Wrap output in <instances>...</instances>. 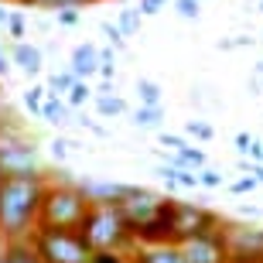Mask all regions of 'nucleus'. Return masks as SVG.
<instances>
[{"instance_id": "39", "label": "nucleus", "mask_w": 263, "mask_h": 263, "mask_svg": "<svg viewBox=\"0 0 263 263\" xmlns=\"http://www.w3.org/2000/svg\"><path fill=\"white\" fill-rule=\"evenodd\" d=\"M10 65H14V62H10V55H4V48H0V79L10 72Z\"/></svg>"}, {"instance_id": "23", "label": "nucleus", "mask_w": 263, "mask_h": 263, "mask_svg": "<svg viewBox=\"0 0 263 263\" xmlns=\"http://www.w3.org/2000/svg\"><path fill=\"white\" fill-rule=\"evenodd\" d=\"M45 96H48V86H31L24 89V106H28V113H34V117H41V103H45Z\"/></svg>"}, {"instance_id": "21", "label": "nucleus", "mask_w": 263, "mask_h": 263, "mask_svg": "<svg viewBox=\"0 0 263 263\" xmlns=\"http://www.w3.org/2000/svg\"><path fill=\"white\" fill-rule=\"evenodd\" d=\"M117 24L123 28L127 38H134L137 31H140V24H144V14H140V7H123V10H120V17H117Z\"/></svg>"}, {"instance_id": "11", "label": "nucleus", "mask_w": 263, "mask_h": 263, "mask_svg": "<svg viewBox=\"0 0 263 263\" xmlns=\"http://www.w3.org/2000/svg\"><path fill=\"white\" fill-rule=\"evenodd\" d=\"M175 205H178V198L167 195L161 215H157L147 229H140V233H137V243H167V239H171V233H175Z\"/></svg>"}, {"instance_id": "3", "label": "nucleus", "mask_w": 263, "mask_h": 263, "mask_svg": "<svg viewBox=\"0 0 263 263\" xmlns=\"http://www.w3.org/2000/svg\"><path fill=\"white\" fill-rule=\"evenodd\" d=\"M82 236L89 239L92 250H127L137 246L134 229H130L127 215L117 202H92L86 222H82Z\"/></svg>"}, {"instance_id": "48", "label": "nucleus", "mask_w": 263, "mask_h": 263, "mask_svg": "<svg viewBox=\"0 0 263 263\" xmlns=\"http://www.w3.org/2000/svg\"><path fill=\"white\" fill-rule=\"evenodd\" d=\"M260 41H263V38H260Z\"/></svg>"}, {"instance_id": "25", "label": "nucleus", "mask_w": 263, "mask_h": 263, "mask_svg": "<svg viewBox=\"0 0 263 263\" xmlns=\"http://www.w3.org/2000/svg\"><path fill=\"white\" fill-rule=\"evenodd\" d=\"M99 31H103V38H106L117 51L127 48V34H123V28H120V24H109V21H103V24H99Z\"/></svg>"}, {"instance_id": "37", "label": "nucleus", "mask_w": 263, "mask_h": 263, "mask_svg": "<svg viewBox=\"0 0 263 263\" xmlns=\"http://www.w3.org/2000/svg\"><path fill=\"white\" fill-rule=\"evenodd\" d=\"M246 154H250V161H260L263 164V140H250V151Z\"/></svg>"}, {"instance_id": "8", "label": "nucleus", "mask_w": 263, "mask_h": 263, "mask_svg": "<svg viewBox=\"0 0 263 263\" xmlns=\"http://www.w3.org/2000/svg\"><path fill=\"white\" fill-rule=\"evenodd\" d=\"M219 226H222V215H215L212 209L178 202L175 205V233H171V243H185L188 236L212 233V229H219Z\"/></svg>"}, {"instance_id": "26", "label": "nucleus", "mask_w": 263, "mask_h": 263, "mask_svg": "<svg viewBox=\"0 0 263 263\" xmlns=\"http://www.w3.org/2000/svg\"><path fill=\"white\" fill-rule=\"evenodd\" d=\"M185 137H195V140H215V127L205 123V120H188L185 123Z\"/></svg>"}, {"instance_id": "33", "label": "nucleus", "mask_w": 263, "mask_h": 263, "mask_svg": "<svg viewBox=\"0 0 263 263\" xmlns=\"http://www.w3.org/2000/svg\"><path fill=\"white\" fill-rule=\"evenodd\" d=\"M256 185H260V181H256V175H250V171H246V178L233 181V185H229V192H233V195H246V192H253Z\"/></svg>"}, {"instance_id": "16", "label": "nucleus", "mask_w": 263, "mask_h": 263, "mask_svg": "<svg viewBox=\"0 0 263 263\" xmlns=\"http://www.w3.org/2000/svg\"><path fill=\"white\" fill-rule=\"evenodd\" d=\"M0 263H45L38 256V250L24 239H4L0 246Z\"/></svg>"}, {"instance_id": "7", "label": "nucleus", "mask_w": 263, "mask_h": 263, "mask_svg": "<svg viewBox=\"0 0 263 263\" xmlns=\"http://www.w3.org/2000/svg\"><path fill=\"white\" fill-rule=\"evenodd\" d=\"M167 195H157V192H151V188H137L130 185V192L123 198H120V209H123V215H127L130 229H134V239L140 229H147V226L154 222L157 215H161V209H164Z\"/></svg>"}, {"instance_id": "18", "label": "nucleus", "mask_w": 263, "mask_h": 263, "mask_svg": "<svg viewBox=\"0 0 263 263\" xmlns=\"http://www.w3.org/2000/svg\"><path fill=\"white\" fill-rule=\"evenodd\" d=\"M96 109H99V117H123L127 113V99L103 89V92H96Z\"/></svg>"}, {"instance_id": "35", "label": "nucleus", "mask_w": 263, "mask_h": 263, "mask_svg": "<svg viewBox=\"0 0 263 263\" xmlns=\"http://www.w3.org/2000/svg\"><path fill=\"white\" fill-rule=\"evenodd\" d=\"M161 144L171 147V151H181V147H185L188 140H185V137H178V134H164V130H161Z\"/></svg>"}, {"instance_id": "30", "label": "nucleus", "mask_w": 263, "mask_h": 263, "mask_svg": "<svg viewBox=\"0 0 263 263\" xmlns=\"http://www.w3.org/2000/svg\"><path fill=\"white\" fill-rule=\"evenodd\" d=\"M130 256L123 250H92V260L89 263H127Z\"/></svg>"}, {"instance_id": "38", "label": "nucleus", "mask_w": 263, "mask_h": 263, "mask_svg": "<svg viewBox=\"0 0 263 263\" xmlns=\"http://www.w3.org/2000/svg\"><path fill=\"white\" fill-rule=\"evenodd\" d=\"M250 140H253L250 134H236V151H239V154H246V151H250Z\"/></svg>"}, {"instance_id": "17", "label": "nucleus", "mask_w": 263, "mask_h": 263, "mask_svg": "<svg viewBox=\"0 0 263 263\" xmlns=\"http://www.w3.org/2000/svg\"><path fill=\"white\" fill-rule=\"evenodd\" d=\"M134 127H140V130H161L164 127V109L161 106H140L134 109Z\"/></svg>"}, {"instance_id": "34", "label": "nucleus", "mask_w": 263, "mask_h": 263, "mask_svg": "<svg viewBox=\"0 0 263 263\" xmlns=\"http://www.w3.org/2000/svg\"><path fill=\"white\" fill-rule=\"evenodd\" d=\"M167 4H171V0H140L137 7H140V14H144V17H157Z\"/></svg>"}, {"instance_id": "4", "label": "nucleus", "mask_w": 263, "mask_h": 263, "mask_svg": "<svg viewBox=\"0 0 263 263\" xmlns=\"http://www.w3.org/2000/svg\"><path fill=\"white\" fill-rule=\"evenodd\" d=\"M31 246L38 250L45 263H89L92 260V246L82 236V229H48V226H34Z\"/></svg>"}, {"instance_id": "27", "label": "nucleus", "mask_w": 263, "mask_h": 263, "mask_svg": "<svg viewBox=\"0 0 263 263\" xmlns=\"http://www.w3.org/2000/svg\"><path fill=\"white\" fill-rule=\"evenodd\" d=\"M7 34L14 41H21L24 34H28V21H24V14L21 10H10V17H7Z\"/></svg>"}, {"instance_id": "12", "label": "nucleus", "mask_w": 263, "mask_h": 263, "mask_svg": "<svg viewBox=\"0 0 263 263\" xmlns=\"http://www.w3.org/2000/svg\"><path fill=\"white\" fill-rule=\"evenodd\" d=\"M10 62H14L28 79L41 76V68H45V55H41V48H38V45H28L24 38L10 45Z\"/></svg>"}, {"instance_id": "40", "label": "nucleus", "mask_w": 263, "mask_h": 263, "mask_svg": "<svg viewBox=\"0 0 263 263\" xmlns=\"http://www.w3.org/2000/svg\"><path fill=\"white\" fill-rule=\"evenodd\" d=\"M250 175H256V181L263 185V164L260 161H250Z\"/></svg>"}, {"instance_id": "9", "label": "nucleus", "mask_w": 263, "mask_h": 263, "mask_svg": "<svg viewBox=\"0 0 263 263\" xmlns=\"http://www.w3.org/2000/svg\"><path fill=\"white\" fill-rule=\"evenodd\" d=\"M222 229V226H219ZM212 229V233H198V236H188L181 250L192 263H229L226 256V243H222V233Z\"/></svg>"}, {"instance_id": "36", "label": "nucleus", "mask_w": 263, "mask_h": 263, "mask_svg": "<svg viewBox=\"0 0 263 263\" xmlns=\"http://www.w3.org/2000/svg\"><path fill=\"white\" fill-rule=\"evenodd\" d=\"M72 147H76L72 140H55V144H51V154H55V161H65Z\"/></svg>"}, {"instance_id": "24", "label": "nucleus", "mask_w": 263, "mask_h": 263, "mask_svg": "<svg viewBox=\"0 0 263 263\" xmlns=\"http://www.w3.org/2000/svg\"><path fill=\"white\" fill-rule=\"evenodd\" d=\"M99 76L106 79V82L117 76V48L113 45L109 48H99Z\"/></svg>"}, {"instance_id": "43", "label": "nucleus", "mask_w": 263, "mask_h": 263, "mask_svg": "<svg viewBox=\"0 0 263 263\" xmlns=\"http://www.w3.org/2000/svg\"><path fill=\"white\" fill-rule=\"evenodd\" d=\"M256 76H260V79H263V62H256Z\"/></svg>"}, {"instance_id": "32", "label": "nucleus", "mask_w": 263, "mask_h": 263, "mask_svg": "<svg viewBox=\"0 0 263 263\" xmlns=\"http://www.w3.org/2000/svg\"><path fill=\"white\" fill-rule=\"evenodd\" d=\"M198 181H202V188H219L222 185V175H219V171H215V167H198Z\"/></svg>"}, {"instance_id": "45", "label": "nucleus", "mask_w": 263, "mask_h": 263, "mask_svg": "<svg viewBox=\"0 0 263 263\" xmlns=\"http://www.w3.org/2000/svg\"><path fill=\"white\" fill-rule=\"evenodd\" d=\"M127 263H134V256H130V260H127Z\"/></svg>"}, {"instance_id": "46", "label": "nucleus", "mask_w": 263, "mask_h": 263, "mask_svg": "<svg viewBox=\"0 0 263 263\" xmlns=\"http://www.w3.org/2000/svg\"><path fill=\"white\" fill-rule=\"evenodd\" d=\"M260 86H263V79H260Z\"/></svg>"}, {"instance_id": "41", "label": "nucleus", "mask_w": 263, "mask_h": 263, "mask_svg": "<svg viewBox=\"0 0 263 263\" xmlns=\"http://www.w3.org/2000/svg\"><path fill=\"white\" fill-rule=\"evenodd\" d=\"M7 17H10V10H4V4H0V28H7Z\"/></svg>"}, {"instance_id": "2", "label": "nucleus", "mask_w": 263, "mask_h": 263, "mask_svg": "<svg viewBox=\"0 0 263 263\" xmlns=\"http://www.w3.org/2000/svg\"><path fill=\"white\" fill-rule=\"evenodd\" d=\"M92 202L86 198V192L72 181H59V185L45 188L41 198V212H38V226L48 229H82Z\"/></svg>"}, {"instance_id": "5", "label": "nucleus", "mask_w": 263, "mask_h": 263, "mask_svg": "<svg viewBox=\"0 0 263 263\" xmlns=\"http://www.w3.org/2000/svg\"><path fill=\"white\" fill-rule=\"evenodd\" d=\"M0 175H45L34 140L17 130H0Z\"/></svg>"}, {"instance_id": "44", "label": "nucleus", "mask_w": 263, "mask_h": 263, "mask_svg": "<svg viewBox=\"0 0 263 263\" xmlns=\"http://www.w3.org/2000/svg\"><path fill=\"white\" fill-rule=\"evenodd\" d=\"M260 14H263V0H260Z\"/></svg>"}, {"instance_id": "29", "label": "nucleus", "mask_w": 263, "mask_h": 263, "mask_svg": "<svg viewBox=\"0 0 263 263\" xmlns=\"http://www.w3.org/2000/svg\"><path fill=\"white\" fill-rule=\"evenodd\" d=\"M86 4H99V0H34V7H45V10H62V7H86Z\"/></svg>"}, {"instance_id": "6", "label": "nucleus", "mask_w": 263, "mask_h": 263, "mask_svg": "<svg viewBox=\"0 0 263 263\" xmlns=\"http://www.w3.org/2000/svg\"><path fill=\"white\" fill-rule=\"evenodd\" d=\"M222 243L229 263H263V229L250 222H233L222 219Z\"/></svg>"}, {"instance_id": "14", "label": "nucleus", "mask_w": 263, "mask_h": 263, "mask_svg": "<svg viewBox=\"0 0 263 263\" xmlns=\"http://www.w3.org/2000/svg\"><path fill=\"white\" fill-rule=\"evenodd\" d=\"M79 188L86 192L89 202H120L130 192V185H117V181H79Z\"/></svg>"}, {"instance_id": "13", "label": "nucleus", "mask_w": 263, "mask_h": 263, "mask_svg": "<svg viewBox=\"0 0 263 263\" xmlns=\"http://www.w3.org/2000/svg\"><path fill=\"white\" fill-rule=\"evenodd\" d=\"M68 68H72L79 79L99 76V45H92V41L76 45V48H72V59H68Z\"/></svg>"}, {"instance_id": "1", "label": "nucleus", "mask_w": 263, "mask_h": 263, "mask_svg": "<svg viewBox=\"0 0 263 263\" xmlns=\"http://www.w3.org/2000/svg\"><path fill=\"white\" fill-rule=\"evenodd\" d=\"M45 188V175H0V239H24L34 233Z\"/></svg>"}, {"instance_id": "15", "label": "nucleus", "mask_w": 263, "mask_h": 263, "mask_svg": "<svg viewBox=\"0 0 263 263\" xmlns=\"http://www.w3.org/2000/svg\"><path fill=\"white\" fill-rule=\"evenodd\" d=\"M41 120L51 123V127H65V123H72V106H68V99L48 92L45 103H41Z\"/></svg>"}, {"instance_id": "42", "label": "nucleus", "mask_w": 263, "mask_h": 263, "mask_svg": "<svg viewBox=\"0 0 263 263\" xmlns=\"http://www.w3.org/2000/svg\"><path fill=\"white\" fill-rule=\"evenodd\" d=\"M0 4H21V7H28V4H31V7H34V0H0Z\"/></svg>"}, {"instance_id": "31", "label": "nucleus", "mask_w": 263, "mask_h": 263, "mask_svg": "<svg viewBox=\"0 0 263 263\" xmlns=\"http://www.w3.org/2000/svg\"><path fill=\"white\" fill-rule=\"evenodd\" d=\"M55 21H59L62 28H76L79 21H82V14H79V7H62V10H55Z\"/></svg>"}, {"instance_id": "19", "label": "nucleus", "mask_w": 263, "mask_h": 263, "mask_svg": "<svg viewBox=\"0 0 263 263\" xmlns=\"http://www.w3.org/2000/svg\"><path fill=\"white\" fill-rule=\"evenodd\" d=\"M137 96L144 106H161V99H164V89L157 86L154 79H137Z\"/></svg>"}, {"instance_id": "20", "label": "nucleus", "mask_w": 263, "mask_h": 263, "mask_svg": "<svg viewBox=\"0 0 263 263\" xmlns=\"http://www.w3.org/2000/svg\"><path fill=\"white\" fill-rule=\"evenodd\" d=\"M76 79H79L76 72H72V68H65V72H51L45 86H48V92H55V96H65L68 89L76 86Z\"/></svg>"}, {"instance_id": "22", "label": "nucleus", "mask_w": 263, "mask_h": 263, "mask_svg": "<svg viewBox=\"0 0 263 263\" xmlns=\"http://www.w3.org/2000/svg\"><path fill=\"white\" fill-rule=\"evenodd\" d=\"M65 99H68V106H72V109H79L82 103H89V99H92V86H89V79H76V86L65 92Z\"/></svg>"}, {"instance_id": "28", "label": "nucleus", "mask_w": 263, "mask_h": 263, "mask_svg": "<svg viewBox=\"0 0 263 263\" xmlns=\"http://www.w3.org/2000/svg\"><path fill=\"white\" fill-rule=\"evenodd\" d=\"M175 10H178V17L198 21V14H202V0H175Z\"/></svg>"}, {"instance_id": "10", "label": "nucleus", "mask_w": 263, "mask_h": 263, "mask_svg": "<svg viewBox=\"0 0 263 263\" xmlns=\"http://www.w3.org/2000/svg\"><path fill=\"white\" fill-rule=\"evenodd\" d=\"M134 263H192L181 250V243H137Z\"/></svg>"}, {"instance_id": "47", "label": "nucleus", "mask_w": 263, "mask_h": 263, "mask_svg": "<svg viewBox=\"0 0 263 263\" xmlns=\"http://www.w3.org/2000/svg\"><path fill=\"white\" fill-rule=\"evenodd\" d=\"M202 4H205V0H202Z\"/></svg>"}]
</instances>
